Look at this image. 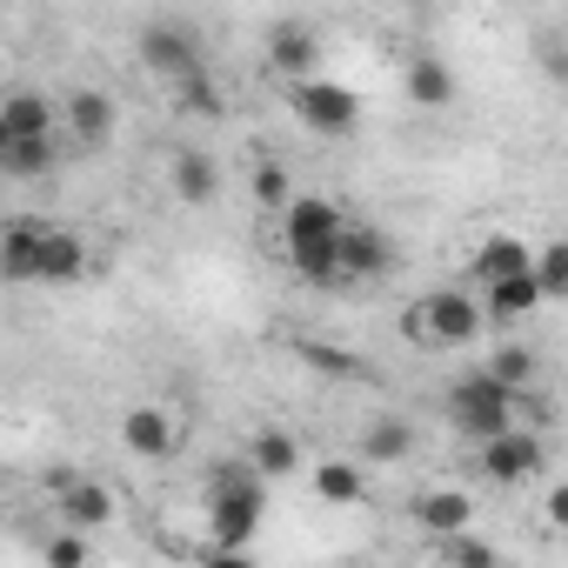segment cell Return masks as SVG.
Returning <instances> with one entry per match:
<instances>
[{"label":"cell","mask_w":568,"mask_h":568,"mask_svg":"<svg viewBox=\"0 0 568 568\" xmlns=\"http://www.w3.org/2000/svg\"><path fill=\"white\" fill-rule=\"evenodd\" d=\"M342 234H348V214L328 194H295L281 207V254H288V267L308 281V288H348Z\"/></svg>","instance_id":"obj_1"},{"label":"cell","mask_w":568,"mask_h":568,"mask_svg":"<svg viewBox=\"0 0 568 568\" xmlns=\"http://www.w3.org/2000/svg\"><path fill=\"white\" fill-rule=\"evenodd\" d=\"M201 508H207V535H214V555H241L261 528V508H267V475L234 455L221 468H207L201 481Z\"/></svg>","instance_id":"obj_2"},{"label":"cell","mask_w":568,"mask_h":568,"mask_svg":"<svg viewBox=\"0 0 568 568\" xmlns=\"http://www.w3.org/2000/svg\"><path fill=\"white\" fill-rule=\"evenodd\" d=\"M481 322H488L481 288H435V295L408 302L402 335H408L415 348H475V342H481Z\"/></svg>","instance_id":"obj_3"},{"label":"cell","mask_w":568,"mask_h":568,"mask_svg":"<svg viewBox=\"0 0 568 568\" xmlns=\"http://www.w3.org/2000/svg\"><path fill=\"white\" fill-rule=\"evenodd\" d=\"M442 415H448V428H455V435L481 442V435H495V428L521 422V395H515L508 382H495L488 368H468V375H455V382L442 388Z\"/></svg>","instance_id":"obj_4"},{"label":"cell","mask_w":568,"mask_h":568,"mask_svg":"<svg viewBox=\"0 0 568 568\" xmlns=\"http://www.w3.org/2000/svg\"><path fill=\"white\" fill-rule=\"evenodd\" d=\"M541 468H548V442H541V428H528V422H508V428H495V435L475 442V475H481L488 488H521V481H535Z\"/></svg>","instance_id":"obj_5"},{"label":"cell","mask_w":568,"mask_h":568,"mask_svg":"<svg viewBox=\"0 0 568 568\" xmlns=\"http://www.w3.org/2000/svg\"><path fill=\"white\" fill-rule=\"evenodd\" d=\"M281 94H288V114H295L308 134H322V141H348V134L362 128V101H355V88H342V81H328V74L281 81Z\"/></svg>","instance_id":"obj_6"},{"label":"cell","mask_w":568,"mask_h":568,"mask_svg":"<svg viewBox=\"0 0 568 568\" xmlns=\"http://www.w3.org/2000/svg\"><path fill=\"white\" fill-rule=\"evenodd\" d=\"M134 54H141V68L161 88H181V81H194L207 68V48H201V34L187 21H148L141 41H134Z\"/></svg>","instance_id":"obj_7"},{"label":"cell","mask_w":568,"mask_h":568,"mask_svg":"<svg viewBox=\"0 0 568 568\" xmlns=\"http://www.w3.org/2000/svg\"><path fill=\"white\" fill-rule=\"evenodd\" d=\"M181 442H187L181 408H168V402H128L121 408V448L134 462H174Z\"/></svg>","instance_id":"obj_8"},{"label":"cell","mask_w":568,"mask_h":568,"mask_svg":"<svg viewBox=\"0 0 568 568\" xmlns=\"http://www.w3.org/2000/svg\"><path fill=\"white\" fill-rule=\"evenodd\" d=\"M48 495H54V521H74V528H88V535L121 521V488H108L101 475L61 468V475L48 481Z\"/></svg>","instance_id":"obj_9"},{"label":"cell","mask_w":568,"mask_h":568,"mask_svg":"<svg viewBox=\"0 0 568 568\" xmlns=\"http://www.w3.org/2000/svg\"><path fill=\"white\" fill-rule=\"evenodd\" d=\"M114 128H121L114 94H101V88H68L61 94V134H68L74 154H101L114 141Z\"/></svg>","instance_id":"obj_10"},{"label":"cell","mask_w":568,"mask_h":568,"mask_svg":"<svg viewBox=\"0 0 568 568\" xmlns=\"http://www.w3.org/2000/svg\"><path fill=\"white\" fill-rule=\"evenodd\" d=\"M261 68L274 81H308V74H322V28H308V21H274L267 41H261Z\"/></svg>","instance_id":"obj_11"},{"label":"cell","mask_w":568,"mask_h":568,"mask_svg":"<svg viewBox=\"0 0 568 568\" xmlns=\"http://www.w3.org/2000/svg\"><path fill=\"white\" fill-rule=\"evenodd\" d=\"M88 267H94L88 234L48 221L41 227V247H34V281H41V288H74V281H88Z\"/></svg>","instance_id":"obj_12"},{"label":"cell","mask_w":568,"mask_h":568,"mask_svg":"<svg viewBox=\"0 0 568 568\" xmlns=\"http://www.w3.org/2000/svg\"><path fill=\"white\" fill-rule=\"evenodd\" d=\"M481 308H488V322L515 328V322H528V315L548 308V288H541V274H535V267H521V274L488 281V288H481Z\"/></svg>","instance_id":"obj_13"},{"label":"cell","mask_w":568,"mask_h":568,"mask_svg":"<svg viewBox=\"0 0 568 568\" xmlns=\"http://www.w3.org/2000/svg\"><path fill=\"white\" fill-rule=\"evenodd\" d=\"M408 521H415L428 541L462 535V528H475V495H468V488H422V495L408 501Z\"/></svg>","instance_id":"obj_14"},{"label":"cell","mask_w":568,"mask_h":568,"mask_svg":"<svg viewBox=\"0 0 568 568\" xmlns=\"http://www.w3.org/2000/svg\"><path fill=\"white\" fill-rule=\"evenodd\" d=\"M61 134V101H48L41 88H14L0 101V141H41Z\"/></svg>","instance_id":"obj_15"},{"label":"cell","mask_w":568,"mask_h":568,"mask_svg":"<svg viewBox=\"0 0 568 568\" xmlns=\"http://www.w3.org/2000/svg\"><path fill=\"white\" fill-rule=\"evenodd\" d=\"M168 194H174L181 207H214V194H221V168H214V154H201V148H174V154H168Z\"/></svg>","instance_id":"obj_16"},{"label":"cell","mask_w":568,"mask_h":568,"mask_svg":"<svg viewBox=\"0 0 568 568\" xmlns=\"http://www.w3.org/2000/svg\"><path fill=\"white\" fill-rule=\"evenodd\" d=\"M342 267H348V281H382V274L395 267V241H388L382 227L348 221V234H342Z\"/></svg>","instance_id":"obj_17"},{"label":"cell","mask_w":568,"mask_h":568,"mask_svg":"<svg viewBox=\"0 0 568 568\" xmlns=\"http://www.w3.org/2000/svg\"><path fill=\"white\" fill-rule=\"evenodd\" d=\"M521 267H535V241H521V234H488V241L475 247V261H468V281H475V288H488V281L521 274Z\"/></svg>","instance_id":"obj_18"},{"label":"cell","mask_w":568,"mask_h":568,"mask_svg":"<svg viewBox=\"0 0 568 568\" xmlns=\"http://www.w3.org/2000/svg\"><path fill=\"white\" fill-rule=\"evenodd\" d=\"M61 148L68 134H41V141H0V174L8 181H41L61 168Z\"/></svg>","instance_id":"obj_19"},{"label":"cell","mask_w":568,"mask_h":568,"mask_svg":"<svg viewBox=\"0 0 568 568\" xmlns=\"http://www.w3.org/2000/svg\"><path fill=\"white\" fill-rule=\"evenodd\" d=\"M241 455H247V462H254V468H261L267 481H288V475H295V468L308 462V455H302V442H295L288 428H254Z\"/></svg>","instance_id":"obj_20"},{"label":"cell","mask_w":568,"mask_h":568,"mask_svg":"<svg viewBox=\"0 0 568 568\" xmlns=\"http://www.w3.org/2000/svg\"><path fill=\"white\" fill-rule=\"evenodd\" d=\"M402 94H408L415 108H448V101H455V68H448L442 54H415V61L402 68Z\"/></svg>","instance_id":"obj_21"},{"label":"cell","mask_w":568,"mask_h":568,"mask_svg":"<svg viewBox=\"0 0 568 568\" xmlns=\"http://www.w3.org/2000/svg\"><path fill=\"white\" fill-rule=\"evenodd\" d=\"M41 214H8V227H0V267H8V281H34V247H41Z\"/></svg>","instance_id":"obj_22"},{"label":"cell","mask_w":568,"mask_h":568,"mask_svg":"<svg viewBox=\"0 0 568 568\" xmlns=\"http://www.w3.org/2000/svg\"><path fill=\"white\" fill-rule=\"evenodd\" d=\"M481 368H488L495 382H508L515 395L541 388V348H528V342H495V348L481 355Z\"/></svg>","instance_id":"obj_23"},{"label":"cell","mask_w":568,"mask_h":568,"mask_svg":"<svg viewBox=\"0 0 568 568\" xmlns=\"http://www.w3.org/2000/svg\"><path fill=\"white\" fill-rule=\"evenodd\" d=\"M415 455V422L402 415H375L362 428V462H408Z\"/></svg>","instance_id":"obj_24"},{"label":"cell","mask_w":568,"mask_h":568,"mask_svg":"<svg viewBox=\"0 0 568 568\" xmlns=\"http://www.w3.org/2000/svg\"><path fill=\"white\" fill-rule=\"evenodd\" d=\"M308 488H315L322 501H335V508H355V501H368V475H362V462H315Z\"/></svg>","instance_id":"obj_25"},{"label":"cell","mask_w":568,"mask_h":568,"mask_svg":"<svg viewBox=\"0 0 568 568\" xmlns=\"http://www.w3.org/2000/svg\"><path fill=\"white\" fill-rule=\"evenodd\" d=\"M247 201L261 207V214H281L295 201V181H288V168L281 161H254V174H247Z\"/></svg>","instance_id":"obj_26"},{"label":"cell","mask_w":568,"mask_h":568,"mask_svg":"<svg viewBox=\"0 0 568 568\" xmlns=\"http://www.w3.org/2000/svg\"><path fill=\"white\" fill-rule=\"evenodd\" d=\"M174 101H181V114H194V121H221V114H227V94H221V81H214L207 68H201L194 81H181Z\"/></svg>","instance_id":"obj_27"},{"label":"cell","mask_w":568,"mask_h":568,"mask_svg":"<svg viewBox=\"0 0 568 568\" xmlns=\"http://www.w3.org/2000/svg\"><path fill=\"white\" fill-rule=\"evenodd\" d=\"M94 555V541H88V528H74V521H54V535L41 541V561L48 568H81Z\"/></svg>","instance_id":"obj_28"},{"label":"cell","mask_w":568,"mask_h":568,"mask_svg":"<svg viewBox=\"0 0 568 568\" xmlns=\"http://www.w3.org/2000/svg\"><path fill=\"white\" fill-rule=\"evenodd\" d=\"M428 548H435L442 561H462V568H488V561L501 555V548H495L488 535H475V528H462V535H442V541H428Z\"/></svg>","instance_id":"obj_29"},{"label":"cell","mask_w":568,"mask_h":568,"mask_svg":"<svg viewBox=\"0 0 568 568\" xmlns=\"http://www.w3.org/2000/svg\"><path fill=\"white\" fill-rule=\"evenodd\" d=\"M535 274H541L548 302H568V234H555V241L535 247Z\"/></svg>","instance_id":"obj_30"},{"label":"cell","mask_w":568,"mask_h":568,"mask_svg":"<svg viewBox=\"0 0 568 568\" xmlns=\"http://www.w3.org/2000/svg\"><path fill=\"white\" fill-rule=\"evenodd\" d=\"M535 61H541V74L555 88H568V41L561 34H535Z\"/></svg>","instance_id":"obj_31"},{"label":"cell","mask_w":568,"mask_h":568,"mask_svg":"<svg viewBox=\"0 0 568 568\" xmlns=\"http://www.w3.org/2000/svg\"><path fill=\"white\" fill-rule=\"evenodd\" d=\"M541 515H548V528L568 541V481H555V488L541 495Z\"/></svg>","instance_id":"obj_32"},{"label":"cell","mask_w":568,"mask_h":568,"mask_svg":"<svg viewBox=\"0 0 568 568\" xmlns=\"http://www.w3.org/2000/svg\"><path fill=\"white\" fill-rule=\"evenodd\" d=\"M308 355V368H328V375H355V362L342 355V348H302Z\"/></svg>","instance_id":"obj_33"}]
</instances>
